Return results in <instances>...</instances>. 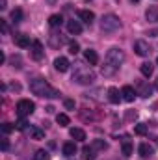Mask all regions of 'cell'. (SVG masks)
<instances>
[{"label":"cell","instance_id":"836d02e7","mask_svg":"<svg viewBox=\"0 0 158 160\" xmlns=\"http://www.w3.org/2000/svg\"><path fill=\"white\" fill-rule=\"evenodd\" d=\"M11 130H13V127H11V123H4V125H2V132H4V134H9Z\"/></svg>","mask_w":158,"mask_h":160},{"label":"cell","instance_id":"9a60e30c","mask_svg":"<svg viewBox=\"0 0 158 160\" xmlns=\"http://www.w3.org/2000/svg\"><path fill=\"white\" fill-rule=\"evenodd\" d=\"M145 19L149 22H158V6H149V9L145 11Z\"/></svg>","mask_w":158,"mask_h":160},{"label":"cell","instance_id":"60d3db41","mask_svg":"<svg viewBox=\"0 0 158 160\" xmlns=\"http://www.w3.org/2000/svg\"><path fill=\"white\" fill-rule=\"evenodd\" d=\"M155 86H156V89H158V80H156V84H155Z\"/></svg>","mask_w":158,"mask_h":160},{"label":"cell","instance_id":"d6986e66","mask_svg":"<svg viewBox=\"0 0 158 160\" xmlns=\"http://www.w3.org/2000/svg\"><path fill=\"white\" fill-rule=\"evenodd\" d=\"M62 149H63V155H65V157H73V155L77 153V145H75V142H65Z\"/></svg>","mask_w":158,"mask_h":160},{"label":"cell","instance_id":"ffe728a7","mask_svg":"<svg viewBox=\"0 0 158 160\" xmlns=\"http://www.w3.org/2000/svg\"><path fill=\"white\" fill-rule=\"evenodd\" d=\"M67 30H69V34H80L82 32V24L78 21H67Z\"/></svg>","mask_w":158,"mask_h":160},{"label":"cell","instance_id":"ab89813d","mask_svg":"<svg viewBox=\"0 0 158 160\" xmlns=\"http://www.w3.org/2000/svg\"><path fill=\"white\" fill-rule=\"evenodd\" d=\"M6 62V56H4V52H0V63H4Z\"/></svg>","mask_w":158,"mask_h":160},{"label":"cell","instance_id":"f35d334b","mask_svg":"<svg viewBox=\"0 0 158 160\" xmlns=\"http://www.w3.org/2000/svg\"><path fill=\"white\" fill-rule=\"evenodd\" d=\"M7 8V0H0V9H6Z\"/></svg>","mask_w":158,"mask_h":160},{"label":"cell","instance_id":"8992f818","mask_svg":"<svg viewBox=\"0 0 158 160\" xmlns=\"http://www.w3.org/2000/svg\"><path fill=\"white\" fill-rule=\"evenodd\" d=\"M134 52L138 54V56H149L151 54V47H149V43L143 39H138L136 43H134Z\"/></svg>","mask_w":158,"mask_h":160},{"label":"cell","instance_id":"cb8c5ba5","mask_svg":"<svg viewBox=\"0 0 158 160\" xmlns=\"http://www.w3.org/2000/svg\"><path fill=\"white\" fill-rule=\"evenodd\" d=\"M48 43H50V47H54V48H58L62 43H63V38H60L58 34H52L50 36V39H48Z\"/></svg>","mask_w":158,"mask_h":160},{"label":"cell","instance_id":"74e56055","mask_svg":"<svg viewBox=\"0 0 158 160\" xmlns=\"http://www.w3.org/2000/svg\"><path fill=\"white\" fill-rule=\"evenodd\" d=\"M136 118V112H126V119H134Z\"/></svg>","mask_w":158,"mask_h":160},{"label":"cell","instance_id":"30bf717a","mask_svg":"<svg viewBox=\"0 0 158 160\" xmlns=\"http://www.w3.org/2000/svg\"><path fill=\"white\" fill-rule=\"evenodd\" d=\"M121 95H123V99L126 101V102H132L134 99H136V91H134V88L132 86H123V89H121Z\"/></svg>","mask_w":158,"mask_h":160},{"label":"cell","instance_id":"8d00e7d4","mask_svg":"<svg viewBox=\"0 0 158 160\" xmlns=\"http://www.w3.org/2000/svg\"><path fill=\"white\" fill-rule=\"evenodd\" d=\"M7 149H9V142L4 138V140H2V151H7Z\"/></svg>","mask_w":158,"mask_h":160},{"label":"cell","instance_id":"d590c367","mask_svg":"<svg viewBox=\"0 0 158 160\" xmlns=\"http://www.w3.org/2000/svg\"><path fill=\"white\" fill-rule=\"evenodd\" d=\"M0 26H2V32H4V34H7V24H6V21H4V19H0Z\"/></svg>","mask_w":158,"mask_h":160},{"label":"cell","instance_id":"5bb4252c","mask_svg":"<svg viewBox=\"0 0 158 160\" xmlns=\"http://www.w3.org/2000/svg\"><path fill=\"white\" fill-rule=\"evenodd\" d=\"M121 99H123V95L119 93L117 88H110V89H108V101H110L112 104H119Z\"/></svg>","mask_w":158,"mask_h":160},{"label":"cell","instance_id":"484cf974","mask_svg":"<svg viewBox=\"0 0 158 160\" xmlns=\"http://www.w3.org/2000/svg\"><path fill=\"white\" fill-rule=\"evenodd\" d=\"M93 149H97V151H104L106 147H108V143L104 142V140H93Z\"/></svg>","mask_w":158,"mask_h":160},{"label":"cell","instance_id":"9c48e42d","mask_svg":"<svg viewBox=\"0 0 158 160\" xmlns=\"http://www.w3.org/2000/svg\"><path fill=\"white\" fill-rule=\"evenodd\" d=\"M13 41L21 48H28L30 47V36H26V34H15L13 36Z\"/></svg>","mask_w":158,"mask_h":160},{"label":"cell","instance_id":"7bdbcfd3","mask_svg":"<svg viewBox=\"0 0 158 160\" xmlns=\"http://www.w3.org/2000/svg\"><path fill=\"white\" fill-rule=\"evenodd\" d=\"M156 65H158V58H156Z\"/></svg>","mask_w":158,"mask_h":160},{"label":"cell","instance_id":"6da1fadb","mask_svg":"<svg viewBox=\"0 0 158 160\" xmlns=\"http://www.w3.org/2000/svg\"><path fill=\"white\" fill-rule=\"evenodd\" d=\"M123 62H125V54H123V50L117 48V47L110 48L108 54H106L104 65H102V75H104V77H114V75L117 73V69L121 67Z\"/></svg>","mask_w":158,"mask_h":160},{"label":"cell","instance_id":"b9f144b4","mask_svg":"<svg viewBox=\"0 0 158 160\" xmlns=\"http://www.w3.org/2000/svg\"><path fill=\"white\" fill-rule=\"evenodd\" d=\"M130 2H140V0H130Z\"/></svg>","mask_w":158,"mask_h":160},{"label":"cell","instance_id":"44dd1931","mask_svg":"<svg viewBox=\"0 0 158 160\" xmlns=\"http://www.w3.org/2000/svg\"><path fill=\"white\" fill-rule=\"evenodd\" d=\"M153 153H155V149H153L149 143H141V145H140V155H141L143 158H149Z\"/></svg>","mask_w":158,"mask_h":160},{"label":"cell","instance_id":"277c9868","mask_svg":"<svg viewBox=\"0 0 158 160\" xmlns=\"http://www.w3.org/2000/svg\"><path fill=\"white\" fill-rule=\"evenodd\" d=\"M73 80H77L78 84L86 86V84H91L95 80V73L91 69H87V67H77V71L73 75Z\"/></svg>","mask_w":158,"mask_h":160},{"label":"cell","instance_id":"f546056e","mask_svg":"<svg viewBox=\"0 0 158 160\" xmlns=\"http://www.w3.org/2000/svg\"><path fill=\"white\" fill-rule=\"evenodd\" d=\"M123 155L125 157H130L132 155V143H128V142L123 143Z\"/></svg>","mask_w":158,"mask_h":160},{"label":"cell","instance_id":"4dcf8cb0","mask_svg":"<svg viewBox=\"0 0 158 160\" xmlns=\"http://www.w3.org/2000/svg\"><path fill=\"white\" fill-rule=\"evenodd\" d=\"M26 125H28V123H26V121L21 118V119L15 123V128H17V130H26Z\"/></svg>","mask_w":158,"mask_h":160},{"label":"cell","instance_id":"1f68e13d","mask_svg":"<svg viewBox=\"0 0 158 160\" xmlns=\"http://www.w3.org/2000/svg\"><path fill=\"white\" fill-rule=\"evenodd\" d=\"M78 50H80L78 43H75V41H73V43L69 45V52H71V54H78Z\"/></svg>","mask_w":158,"mask_h":160},{"label":"cell","instance_id":"2e32d148","mask_svg":"<svg viewBox=\"0 0 158 160\" xmlns=\"http://www.w3.org/2000/svg\"><path fill=\"white\" fill-rule=\"evenodd\" d=\"M140 71H141V75L143 77H153V73H155V65L151 63V62H143L141 65H140Z\"/></svg>","mask_w":158,"mask_h":160},{"label":"cell","instance_id":"f1b7e54d","mask_svg":"<svg viewBox=\"0 0 158 160\" xmlns=\"http://www.w3.org/2000/svg\"><path fill=\"white\" fill-rule=\"evenodd\" d=\"M50 157H48V153L45 151V149H39L36 155H34V160H48Z\"/></svg>","mask_w":158,"mask_h":160},{"label":"cell","instance_id":"3957f363","mask_svg":"<svg viewBox=\"0 0 158 160\" xmlns=\"http://www.w3.org/2000/svg\"><path fill=\"white\" fill-rule=\"evenodd\" d=\"M119 28H121V21H119L117 15L108 13V15H104V17L101 19V30H102V32L112 34V32H117Z\"/></svg>","mask_w":158,"mask_h":160},{"label":"cell","instance_id":"8fae6325","mask_svg":"<svg viewBox=\"0 0 158 160\" xmlns=\"http://www.w3.org/2000/svg\"><path fill=\"white\" fill-rule=\"evenodd\" d=\"M138 95H141V97H151V93H153V88L147 84V82H138Z\"/></svg>","mask_w":158,"mask_h":160},{"label":"cell","instance_id":"52a82bcc","mask_svg":"<svg viewBox=\"0 0 158 160\" xmlns=\"http://www.w3.org/2000/svg\"><path fill=\"white\" fill-rule=\"evenodd\" d=\"M30 54H32L34 60H41V58L45 56V50H43V43H41V41H34V43H32Z\"/></svg>","mask_w":158,"mask_h":160},{"label":"cell","instance_id":"7a4b0ae2","mask_svg":"<svg viewBox=\"0 0 158 160\" xmlns=\"http://www.w3.org/2000/svg\"><path fill=\"white\" fill-rule=\"evenodd\" d=\"M30 91L37 97H47V99H56L60 97V91L56 88H52L47 80L43 78H34L30 82Z\"/></svg>","mask_w":158,"mask_h":160},{"label":"cell","instance_id":"7c38bea8","mask_svg":"<svg viewBox=\"0 0 158 160\" xmlns=\"http://www.w3.org/2000/svg\"><path fill=\"white\" fill-rule=\"evenodd\" d=\"M78 17H80V21H84L86 24H91V22L95 21V13H93V11H89V9H80Z\"/></svg>","mask_w":158,"mask_h":160},{"label":"cell","instance_id":"e0dca14e","mask_svg":"<svg viewBox=\"0 0 158 160\" xmlns=\"http://www.w3.org/2000/svg\"><path fill=\"white\" fill-rule=\"evenodd\" d=\"M69 134H71V138H75L77 142H84V140H86V132H84L82 128H78V127H73V128L69 130Z\"/></svg>","mask_w":158,"mask_h":160},{"label":"cell","instance_id":"ac0fdd59","mask_svg":"<svg viewBox=\"0 0 158 160\" xmlns=\"http://www.w3.org/2000/svg\"><path fill=\"white\" fill-rule=\"evenodd\" d=\"M82 155H84V158L86 160H95L97 158V149H93V145H86L84 149H82Z\"/></svg>","mask_w":158,"mask_h":160},{"label":"cell","instance_id":"e575fe53","mask_svg":"<svg viewBox=\"0 0 158 160\" xmlns=\"http://www.w3.org/2000/svg\"><path fill=\"white\" fill-rule=\"evenodd\" d=\"M11 63H13V67H21V58L19 56H13L11 58Z\"/></svg>","mask_w":158,"mask_h":160},{"label":"cell","instance_id":"83f0119b","mask_svg":"<svg viewBox=\"0 0 158 160\" xmlns=\"http://www.w3.org/2000/svg\"><path fill=\"white\" fill-rule=\"evenodd\" d=\"M30 132H32V138H34V140H43V138H45V132H43L41 128H37V127L30 128Z\"/></svg>","mask_w":158,"mask_h":160},{"label":"cell","instance_id":"5b68a950","mask_svg":"<svg viewBox=\"0 0 158 160\" xmlns=\"http://www.w3.org/2000/svg\"><path fill=\"white\" fill-rule=\"evenodd\" d=\"M15 110H17L19 118H26V116H32V114H34V110H36V104H34L30 99H21V101L17 102Z\"/></svg>","mask_w":158,"mask_h":160},{"label":"cell","instance_id":"603a6c76","mask_svg":"<svg viewBox=\"0 0 158 160\" xmlns=\"http://www.w3.org/2000/svg\"><path fill=\"white\" fill-rule=\"evenodd\" d=\"M149 132V127L145 125V123H138L136 127H134V134H138V136H145Z\"/></svg>","mask_w":158,"mask_h":160},{"label":"cell","instance_id":"d6a6232c","mask_svg":"<svg viewBox=\"0 0 158 160\" xmlns=\"http://www.w3.org/2000/svg\"><path fill=\"white\" fill-rule=\"evenodd\" d=\"M63 104H65V108H67V110H75V101H73V99H65V102H63Z\"/></svg>","mask_w":158,"mask_h":160},{"label":"cell","instance_id":"4fadbf2b","mask_svg":"<svg viewBox=\"0 0 158 160\" xmlns=\"http://www.w3.org/2000/svg\"><path fill=\"white\" fill-rule=\"evenodd\" d=\"M84 58H86V62H87L89 65H97V63H99V54H97L95 50H91V48H87V50L84 52Z\"/></svg>","mask_w":158,"mask_h":160},{"label":"cell","instance_id":"d4e9b609","mask_svg":"<svg viewBox=\"0 0 158 160\" xmlns=\"http://www.w3.org/2000/svg\"><path fill=\"white\" fill-rule=\"evenodd\" d=\"M11 21H13L15 24H17V22H21V21H22V9H19V8H17V9H13V11H11Z\"/></svg>","mask_w":158,"mask_h":160},{"label":"cell","instance_id":"ba28073f","mask_svg":"<svg viewBox=\"0 0 158 160\" xmlns=\"http://www.w3.org/2000/svg\"><path fill=\"white\" fill-rule=\"evenodd\" d=\"M69 60L67 58H63V56H60V58H56L54 60V69L56 71H60V73H65V71H69Z\"/></svg>","mask_w":158,"mask_h":160},{"label":"cell","instance_id":"4316f807","mask_svg":"<svg viewBox=\"0 0 158 160\" xmlns=\"http://www.w3.org/2000/svg\"><path fill=\"white\" fill-rule=\"evenodd\" d=\"M56 123H58L60 127H67V125H69V116H65V114H58V116H56Z\"/></svg>","mask_w":158,"mask_h":160},{"label":"cell","instance_id":"7402d4cb","mask_svg":"<svg viewBox=\"0 0 158 160\" xmlns=\"http://www.w3.org/2000/svg\"><path fill=\"white\" fill-rule=\"evenodd\" d=\"M62 22H63L62 15H50V17H48V24H50L52 28H58V26H62Z\"/></svg>","mask_w":158,"mask_h":160}]
</instances>
